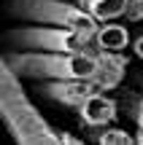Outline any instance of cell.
Masks as SVG:
<instances>
[{"instance_id":"1","label":"cell","mask_w":143,"mask_h":145,"mask_svg":"<svg viewBox=\"0 0 143 145\" xmlns=\"http://www.w3.org/2000/svg\"><path fill=\"white\" fill-rule=\"evenodd\" d=\"M0 113L16 145H62L59 132L41 116L22 86V75L0 59Z\"/></svg>"},{"instance_id":"2","label":"cell","mask_w":143,"mask_h":145,"mask_svg":"<svg viewBox=\"0 0 143 145\" xmlns=\"http://www.w3.org/2000/svg\"><path fill=\"white\" fill-rule=\"evenodd\" d=\"M22 78L38 81H95L100 70V51L59 54V51H11L3 54Z\"/></svg>"},{"instance_id":"3","label":"cell","mask_w":143,"mask_h":145,"mask_svg":"<svg viewBox=\"0 0 143 145\" xmlns=\"http://www.w3.org/2000/svg\"><path fill=\"white\" fill-rule=\"evenodd\" d=\"M97 32L84 30H70V27L57 24H30V27H16L8 32V40L22 48L32 51H59V54H92L100 51L95 43Z\"/></svg>"},{"instance_id":"4","label":"cell","mask_w":143,"mask_h":145,"mask_svg":"<svg viewBox=\"0 0 143 145\" xmlns=\"http://www.w3.org/2000/svg\"><path fill=\"white\" fill-rule=\"evenodd\" d=\"M8 11L14 16L38 22V24H57V27H70V30H84V32H97L100 22L84 11L78 3H65V0H11Z\"/></svg>"},{"instance_id":"5","label":"cell","mask_w":143,"mask_h":145,"mask_svg":"<svg viewBox=\"0 0 143 145\" xmlns=\"http://www.w3.org/2000/svg\"><path fill=\"white\" fill-rule=\"evenodd\" d=\"M95 91H100V86L95 81H43L41 83L43 97H49L51 102L65 105V108H76V110Z\"/></svg>"},{"instance_id":"6","label":"cell","mask_w":143,"mask_h":145,"mask_svg":"<svg viewBox=\"0 0 143 145\" xmlns=\"http://www.w3.org/2000/svg\"><path fill=\"white\" fill-rule=\"evenodd\" d=\"M116 110H119V105H116V99L108 97V91H95L78 108V118L89 129H103V126L116 121Z\"/></svg>"},{"instance_id":"7","label":"cell","mask_w":143,"mask_h":145,"mask_svg":"<svg viewBox=\"0 0 143 145\" xmlns=\"http://www.w3.org/2000/svg\"><path fill=\"white\" fill-rule=\"evenodd\" d=\"M130 59L122 51H103L100 48V70L95 75V83L100 86V91H111L122 83L124 72H127Z\"/></svg>"},{"instance_id":"8","label":"cell","mask_w":143,"mask_h":145,"mask_svg":"<svg viewBox=\"0 0 143 145\" xmlns=\"http://www.w3.org/2000/svg\"><path fill=\"white\" fill-rule=\"evenodd\" d=\"M97 48L103 51H122V48L130 46V32L124 24H116V22H103L97 27V35H95Z\"/></svg>"},{"instance_id":"9","label":"cell","mask_w":143,"mask_h":145,"mask_svg":"<svg viewBox=\"0 0 143 145\" xmlns=\"http://www.w3.org/2000/svg\"><path fill=\"white\" fill-rule=\"evenodd\" d=\"M84 11H89L97 22H113L119 16H127L130 0H76Z\"/></svg>"},{"instance_id":"10","label":"cell","mask_w":143,"mask_h":145,"mask_svg":"<svg viewBox=\"0 0 143 145\" xmlns=\"http://www.w3.org/2000/svg\"><path fill=\"white\" fill-rule=\"evenodd\" d=\"M95 142L97 145H138L135 137H130L124 129H111V126H103L95 132Z\"/></svg>"},{"instance_id":"11","label":"cell","mask_w":143,"mask_h":145,"mask_svg":"<svg viewBox=\"0 0 143 145\" xmlns=\"http://www.w3.org/2000/svg\"><path fill=\"white\" fill-rule=\"evenodd\" d=\"M130 116L138 124V129H143V97H135L132 105H130Z\"/></svg>"},{"instance_id":"12","label":"cell","mask_w":143,"mask_h":145,"mask_svg":"<svg viewBox=\"0 0 143 145\" xmlns=\"http://www.w3.org/2000/svg\"><path fill=\"white\" fill-rule=\"evenodd\" d=\"M127 19L130 22H143V0H130Z\"/></svg>"},{"instance_id":"13","label":"cell","mask_w":143,"mask_h":145,"mask_svg":"<svg viewBox=\"0 0 143 145\" xmlns=\"http://www.w3.org/2000/svg\"><path fill=\"white\" fill-rule=\"evenodd\" d=\"M59 140H62V145H86V142H81L78 137L68 135V132H59Z\"/></svg>"},{"instance_id":"14","label":"cell","mask_w":143,"mask_h":145,"mask_svg":"<svg viewBox=\"0 0 143 145\" xmlns=\"http://www.w3.org/2000/svg\"><path fill=\"white\" fill-rule=\"evenodd\" d=\"M132 51H135V57H140V59H143V35L132 40Z\"/></svg>"},{"instance_id":"15","label":"cell","mask_w":143,"mask_h":145,"mask_svg":"<svg viewBox=\"0 0 143 145\" xmlns=\"http://www.w3.org/2000/svg\"><path fill=\"white\" fill-rule=\"evenodd\" d=\"M135 142H138V145H143V129H138V135H135Z\"/></svg>"},{"instance_id":"16","label":"cell","mask_w":143,"mask_h":145,"mask_svg":"<svg viewBox=\"0 0 143 145\" xmlns=\"http://www.w3.org/2000/svg\"><path fill=\"white\" fill-rule=\"evenodd\" d=\"M95 145H97V142H95Z\"/></svg>"}]
</instances>
